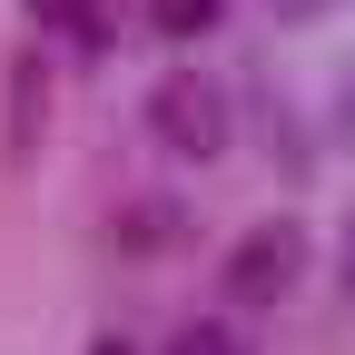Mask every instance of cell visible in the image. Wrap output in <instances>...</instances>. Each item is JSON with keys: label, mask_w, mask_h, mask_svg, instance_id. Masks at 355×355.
Returning <instances> with one entry per match:
<instances>
[{"label": "cell", "mask_w": 355, "mask_h": 355, "mask_svg": "<svg viewBox=\"0 0 355 355\" xmlns=\"http://www.w3.org/2000/svg\"><path fill=\"white\" fill-rule=\"evenodd\" d=\"M119 247H128V257H168V247H178V207H168V198L128 207V217H119Z\"/></svg>", "instance_id": "obj_3"}, {"label": "cell", "mask_w": 355, "mask_h": 355, "mask_svg": "<svg viewBox=\"0 0 355 355\" xmlns=\"http://www.w3.org/2000/svg\"><path fill=\"white\" fill-rule=\"evenodd\" d=\"M40 10H50V30H79V50L109 40V10H99V0H40Z\"/></svg>", "instance_id": "obj_6"}, {"label": "cell", "mask_w": 355, "mask_h": 355, "mask_svg": "<svg viewBox=\"0 0 355 355\" xmlns=\"http://www.w3.org/2000/svg\"><path fill=\"white\" fill-rule=\"evenodd\" d=\"M306 277V227L296 217H257V227H237L227 266H217V296L237 306V316H266V306H286Z\"/></svg>", "instance_id": "obj_1"}, {"label": "cell", "mask_w": 355, "mask_h": 355, "mask_svg": "<svg viewBox=\"0 0 355 355\" xmlns=\"http://www.w3.org/2000/svg\"><path fill=\"white\" fill-rule=\"evenodd\" d=\"M336 277H345V296H355V217L336 227Z\"/></svg>", "instance_id": "obj_7"}, {"label": "cell", "mask_w": 355, "mask_h": 355, "mask_svg": "<svg viewBox=\"0 0 355 355\" xmlns=\"http://www.w3.org/2000/svg\"><path fill=\"white\" fill-rule=\"evenodd\" d=\"M158 355H247V345H237V326H227V316H188Z\"/></svg>", "instance_id": "obj_5"}, {"label": "cell", "mask_w": 355, "mask_h": 355, "mask_svg": "<svg viewBox=\"0 0 355 355\" xmlns=\"http://www.w3.org/2000/svg\"><path fill=\"white\" fill-rule=\"evenodd\" d=\"M217 20H227V0H148V30L158 40H207Z\"/></svg>", "instance_id": "obj_4"}, {"label": "cell", "mask_w": 355, "mask_h": 355, "mask_svg": "<svg viewBox=\"0 0 355 355\" xmlns=\"http://www.w3.org/2000/svg\"><path fill=\"white\" fill-rule=\"evenodd\" d=\"M148 139L168 148V158H227V139H237V109H227V89H217L207 69H168L158 89H148Z\"/></svg>", "instance_id": "obj_2"}]
</instances>
